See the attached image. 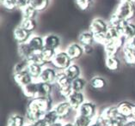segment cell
<instances>
[{
  "instance_id": "cell-28",
  "label": "cell",
  "mask_w": 135,
  "mask_h": 126,
  "mask_svg": "<svg viewBox=\"0 0 135 126\" xmlns=\"http://www.w3.org/2000/svg\"><path fill=\"white\" fill-rule=\"evenodd\" d=\"M42 69H43V67L41 65L36 64H29L27 71L28 72V74L31 75L33 80L37 82L39 81V79H40Z\"/></svg>"
},
{
  "instance_id": "cell-12",
  "label": "cell",
  "mask_w": 135,
  "mask_h": 126,
  "mask_svg": "<svg viewBox=\"0 0 135 126\" xmlns=\"http://www.w3.org/2000/svg\"><path fill=\"white\" fill-rule=\"evenodd\" d=\"M54 109L55 110V112H57V114L60 120H63V119L66 118L67 116L70 114L71 111L72 110L71 107L67 102V100L61 101L60 103L56 104L54 105Z\"/></svg>"
},
{
  "instance_id": "cell-20",
  "label": "cell",
  "mask_w": 135,
  "mask_h": 126,
  "mask_svg": "<svg viewBox=\"0 0 135 126\" xmlns=\"http://www.w3.org/2000/svg\"><path fill=\"white\" fill-rule=\"evenodd\" d=\"M123 50V58L124 61L128 65H135V50L130 47L128 45H125Z\"/></svg>"
},
{
  "instance_id": "cell-50",
  "label": "cell",
  "mask_w": 135,
  "mask_h": 126,
  "mask_svg": "<svg viewBox=\"0 0 135 126\" xmlns=\"http://www.w3.org/2000/svg\"><path fill=\"white\" fill-rule=\"evenodd\" d=\"M24 126H34V124H32V123H26V124Z\"/></svg>"
},
{
  "instance_id": "cell-24",
  "label": "cell",
  "mask_w": 135,
  "mask_h": 126,
  "mask_svg": "<svg viewBox=\"0 0 135 126\" xmlns=\"http://www.w3.org/2000/svg\"><path fill=\"white\" fill-rule=\"evenodd\" d=\"M17 51H18V54L21 57V58L25 59V60H28V58L34 53V52H33V50L28 44V42L18 44Z\"/></svg>"
},
{
  "instance_id": "cell-52",
  "label": "cell",
  "mask_w": 135,
  "mask_h": 126,
  "mask_svg": "<svg viewBox=\"0 0 135 126\" xmlns=\"http://www.w3.org/2000/svg\"><path fill=\"white\" fill-rule=\"evenodd\" d=\"M0 1H1V3H2L3 1H4V0H0Z\"/></svg>"
},
{
  "instance_id": "cell-25",
  "label": "cell",
  "mask_w": 135,
  "mask_h": 126,
  "mask_svg": "<svg viewBox=\"0 0 135 126\" xmlns=\"http://www.w3.org/2000/svg\"><path fill=\"white\" fill-rule=\"evenodd\" d=\"M26 123H27V120L23 116L14 113L9 117L7 120V126H24Z\"/></svg>"
},
{
  "instance_id": "cell-40",
  "label": "cell",
  "mask_w": 135,
  "mask_h": 126,
  "mask_svg": "<svg viewBox=\"0 0 135 126\" xmlns=\"http://www.w3.org/2000/svg\"><path fill=\"white\" fill-rule=\"evenodd\" d=\"M107 120H105L100 115H97V117L94 118L93 122L91 123L90 126H107Z\"/></svg>"
},
{
  "instance_id": "cell-8",
  "label": "cell",
  "mask_w": 135,
  "mask_h": 126,
  "mask_svg": "<svg viewBox=\"0 0 135 126\" xmlns=\"http://www.w3.org/2000/svg\"><path fill=\"white\" fill-rule=\"evenodd\" d=\"M77 113L85 116L90 118L94 119L97 117V105H95L93 102L91 101H85L84 103L81 105L79 109L77 111Z\"/></svg>"
},
{
  "instance_id": "cell-23",
  "label": "cell",
  "mask_w": 135,
  "mask_h": 126,
  "mask_svg": "<svg viewBox=\"0 0 135 126\" xmlns=\"http://www.w3.org/2000/svg\"><path fill=\"white\" fill-rule=\"evenodd\" d=\"M105 65L110 71H117L120 67V62L117 56H107L105 59Z\"/></svg>"
},
{
  "instance_id": "cell-9",
  "label": "cell",
  "mask_w": 135,
  "mask_h": 126,
  "mask_svg": "<svg viewBox=\"0 0 135 126\" xmlns=\"http://www.w3.org/2000/svg\"><path fill=\"white\" fill-rule=\"evenodd\" d=\"M99 115L107 121L113 120V119H127L123 118L122 116L120 114L119 111H118L117 105L107 107L106 108H104L103 110L102 111V112Z\"/></svg>"
},
{
  "instance_id": "cell-16",
  "label": "cell",
  "mask_w": 135,
  "mask_h": 126,
  "mask_svg": "<svg viewBox=\"0 0 135 126\" xmlns=\"http://www.w3.org/2000/svg\"><path fill=\"white\" fill-rule=\"evenodd\" d=\"M13 34H14V38L16 41L18 42V44L28 42V39L31 37L30 32L25 30V29L22 28L21 26H18V27H16L14 29Z\"/></svg>"
},
{
  "instance_id": "cell-7",
  "label": "cell",
  "mask_w": 135,
  "mask_h": 126,
  "mask_svg": "<svg viewBox=\"0 0 135 126\" xmlns=\"http://www.w3.org/2000/svg\"><path fill=\"white\" fill-rule=\"evenodd\" d=\"M109 28L108 23L100 18H95L90 24V31L94 35H99L106 34Z\"/></svg>"
},
{
  "instance_id": "cell-1",
  "label": "cell",
  "mask_w": 135,
  "mask_h": 126,
  "mask_svg": "<svg viewBox=\"0 0 135 126\" xmlns=\"http://www.w3.org/2000/svg\"><path fill=\"white\" fill-rule=\"evenodd\" d=\"M114 14L126 22H130L135 16V3L127 0H121Z\"/></svg>"
},
{
  "instance_id": "cell-43",
  "label": "cell",
  "mask_w": 135,
  "mask_h": 126,
  "mask_svg": "<svg viewBox=\"0 0 135 126\" xmlns=\"http://www.w3.org/2000/svg\"><path fill=\"white\" fill-rule=\"evenodd\" d=\"M33 124H34V126H48L47 123L44 120L43 118L39 119V120H37L35 123H33Z\"/></svg>"
},
{
  "instance_id": "cell-37",
  "label": "cell",
  "mask_w": 135,
  "mask_h": 126,
  "mask_svg": "<svg viewBox=\"0 0 135 126\" xmlns=\"http://www.w3.org/2000/svg\"><path fill=\"white\" fill-rule=\"evenodd\" d=\"M22 16H23V18L35 19V16H36V12H37V11H36L34 7H32L31 5H29L27 8L22 9Z\"/></svg>"
},
{
  "instance_id": "cell-45",
  "label": "cell",
  "mask_w": 135,
  "mask_h": 126,
  "mask_svg": "<svg viewBox=\"0 0 135 126\" xmlns=\"http://www.w3.org/2000/svg\"><path fill=\"white\" fill-rule=\"evenodd\" d=\"M127 45H128L130 47L133 48L135 50V36L133 38H132L131 39H129V41H127Z\"/></svg>"
},
{
  "instance_id": "cell-10",
  "label": "cell",
  "mask_w": 135,
  "mask_h": 126,
  "mask_svg": "<svg viewBox=\"0 0 135 126\" xmlns=\"http://www.w3.org/2000/svg\"><path fill=\"white\" fill-rule=\"evenodd\" d=\"M58 71L57 69L52 67H47L45 66L42 69L41 75L39 79V82H47V83L51 84H55L56 77H57Z\"/></svg>"
},
{
  "instance_id": "cell-39",
  "label": "cell",
  "mask_w": 135,
  "mask_h": 126,
  "mask_svg": "<svg viewBox=\"0 0 135 126\" xmlns=\"http://www.w3.org/2000/svg\"><path fill=\"white\" fill-rule=\"evenodd\" d=\"M3 6L9 11H13L17 7V1L16 0H4L2 2Z\"/></svg>"
},
{
  "instance_id": "cell-4",
  "label": "cell",
  "mask_w": 135,
  "mask_h": 126,
  "mask_svg": "<svg viewBox=\"0 0 135 126\" xmlns=\"http://www.w3.org/2000/svg\"><path fill=\"white\" fill-rule=\"evenodd\" d=\"M44 113L41 111V109L36 103L35 99H29V102L27 107V110H26L25 118L28 123H35L39 119L43 118Z\"/></svg>"
},
{
  "instance_id": "cell-18",
  "label": "cell",
  "mask_w": 135,
  "mask_h": 126,
  "mask_svg": "<svg viewBox=\"0 0 135 126\" xmlns=\"http://www.w3.org/2000/svg\"><path fill=\"white\" fill-rule=\"evenodd\" d=\"M14 81L18 86H20L21 88H23L28 84L31 83L32 82H34L31 75L28 74V71L21 72L18 74H14Z\"/></svg>"
},
{
  "instance_id": "cell-21",
  "label": "cell",
  "mask_w": 135,
  "mask_h": 126,
  "mask_svg": "<svg viewBox=\"0 0 135 126\" xmlns=\"http://www.w3.org/2000/svg\"><path fill=\"white\" fill-rule=\"evenodd\" d=\"M78 42L83 46H92L95 42L94 34L90 31H84L78 36Z\"/></svg>"
},
{
  "instance_id": "cell-6",
  "label": "cell",
  "mask_w": 135,
  "mask_h": 126,
  "mask_svg": "<svg viewBox=\"0 0 135 126\" xmlns=\"http://www.w3.org/2000/svg\"><path fill=\"white\" fill-rule=\"evenodd\" d=\"M65 100H67L68 103L70 104L72 110H74L76 112L86 101L85 100V96L84 94V93L78 92V91H72L71 94L65 99Z\"/></svg>"
},
{
  "instance_id": "cell-32",
  "label": "cell",
  "mask_w": 135,
  "mask_h": 126,
  "mask_svg": "<svg viewBox=\"0 0 135 126\" xmlns=\"http://www.w3.org/2000/svg\"><path fill=\"white\" fill-rule=\"evenodd\" d=\"M43 118H44V120L47 123L48 125H50L52 124H54V123H56V122L60 120L58 114H57V112H55V110L54 108L49 112H47V113H45L43 116Z\"/></svg>"
},
{
  "instance_id": "cell-38",
  "label": "cell",
  "mask_w": 135,
  "mask_h": 126,
  "mask_svg": "<svg viewBox=\"0 0 135 126\" xmlns=\"http://www.w3.org/2000/svg\"><path fill=\"white\" fill-rule=\"evenodd\" d=\"M75 2L81 11H87L91 4V0H75Z\"/></svg>"
},
{
  "instance_id": "cell-46",
  "label": "cell",
  "mask_w": 135,
  "mask_h": 126,
  "mask_svg": "<svg viewBox=\"0 0 135 126\" xmlns=\"http://www.w3.org/2000/svg\"><path fill=\"white\" fill-rule=\"evenodd\" d=\"M84 53H88L90 54L92 52V51H93V49H92V46H84Z\"/></svg>"
},
{
  "instance_id": "cell-42",
  "label": "cell",
  "mask_w": 135,
  "mask_h": 126,
  "mask_svg": "<svg viewBox=\"0 0 135 126\" xmlns=\"http://www.w3.org/2000/svg\"><path fill=\"white\" fill-rule=\"evenodd\" d=\"M16 1H17V7L21 11L30 5V0H16Z\"/></svg>"
},
{
  "instance_id": "cell-36",
  "label": "cell",
  "mask_w": 135,
  "mask_h": 126,
  "mask_svg": "<svg viewBox=\"0 0 135 126\" xmlns=\"http://www.w3.org/2000/svg\"><path fill=\"white\" fill-rule=\"evenodd\" d=\"M56 52H57V51H55V50L45 47L41 52V54L42 57H43L44 60L46 62H47V63H51L52 60V58H54V57L56 54Z\"/></svg>"
},
{
  "instance_id": "cell-44",
  "label": "cell",
  "mask_w": 135,
  "mask_h": 126,
  "mask_svg": "<svg viewBox=\"0 0 135 126\" xmlns=\"http://www.w3.org/2000/svg\"><path fill=\"white\" fill-rule=\"evenodd\" d=\"M123 126H135V119L128 118L123 124Z\"/></svg>"
},
{
  "instance_id": "cell-11",
  "label": "cell",
  "mask_w": 135,
  "mask_h": 126,
  "mask_svg": "<svg viewBox=\"0 0 135 126\" xmlns=\"http://www.w3.org/2000/svg\"><path fill=\"white\" fill-rule=\"evenodd\" d=\"M65 52L69 55V57L71 58V60L79 59L84 53L83 46L79 43H71L66 47Z\"/></svg>"
},
{
  "instance_id": "cell-15",
  "label": "cell",
  "mask_w": 135,
  "mask_h": 126,
  "mask_svg": "<svg viewBox=\"0 0 135 126\" xmlns=\"http://www.w3.org/2000/svg\"><path fill=\"white\" fill-rule=\"evenodd\" d=\"M134 104L131 103L129 101H121L117 105L118 111H119L120 114L125 118H131L132 113H133Z\"/></svg>"
},
{
  "instance_id": "cell-47",
  "label": "cell",
  "mask_w": 135,
  "mask_h": 126,
  "mask_svg": "<svg viewBox=\"0 0 135 126\" xmlns=\"http://www.w3.org/2000/svg\"><path fill=\"white\" fill-rule=\"evenodd\" d=\"M63 124H64V122H62V120H60V121L54 123V124H52L48 126H63Z\"/></svg>"
},
{
  "instance_id": "cell-49",
  "label": "cell",
  "mask_w": 135,
  "mask_h": 126,
  "mask_svg": "<svg viewBox=\"0 0 135 126\" xmlns=\"http://www.w3.org/2000/svg\"><path fill=\"white\" fill-rule=\"evenodd\" d=\"M131 118L135 119V104H134V107H133V113H132V117Z\"/></svg>"
},
{
  "instance_id": "cell-31",
  "label": "cell",
  "mask_w": 135,
  "mask_h": 126,
  "mask_svg": "<svg viewBox=\"0 0 135 126\" xmlns=\"http://www.w3.org/2000/svg\"><path fill=\"white\" fill-rule=\"evenodd\" d=\"M28 62L29 63V64H39V65L42 66V67H45V65L47 64V63L44 60V58L41 56V52H34V53L28 58Z\"/></svg>"
},
{
  "instance_id": "cell-26",
  "label": "cell",
  "mask_w": 135,
  "mask_h": 126,
  "mask_svg": "<svg viewBox=\"0 0 135 126\" xmlns=\"http://www.w3.org/2000/svg\"><path fill=\"white\" fill-rule=\"evenodd\" d=\"M65 73L66 74L68 78L71 81H73L75 79L80 77L81 75V69L79 66L76 64H71L69 67L65 70Z\"/></svg>"
},
{
  "instance_id": "cell-34",
  "label": "cell",
  "mask_w": 135,
  "mask_h": 126,
  "mask_svg": "<svg viewBox=\"0 0 135 126\" xmlns=\"http://www.w3.org/2000/svg\"><path fill=\"white\" fill-rule=\"evenodd\" d=\"M49 0H30V5L37 11H43L47 8Z\"/></svg>"
},
{
  "instance_id": "cell-22",
  "label": "cell",
  "mask_w": 135,
  "mask_h": 126,
  "mask_svg": "<svg viewBox=\"0 0 135 126\" xmlns=\"http://www.w3.org/2000/svg\"><path fill=\"white\" fill-rule=\"evenodd\" d=\"M39 96L38 97H50L54 90V84L47 83V82H39Z\"/></svg>"
},
{
  "instance_id": "cell-19",
  "label": "cell",
  "mask_w": 135,
  "mask_h": 126,
  "mask_svg": "<svg viewBox=\"0 0 135 126\" xmlns=\"http://www.w3.org/2000/svg\"><path fill=\"white\" fill-rule=\"evenodd\" d=\"M121 35L127 41H129L135 36V24L129 22H125L120 28Z\"/></svg>"
},
{
  "instance_id": "cell-33",
  "label": "cell",
  "mask_w": 135,
  "mask_h": 126,
  "mask_svg": "<svg viewBox=\"0 0 135 126\" xmlns=\"http://www.w3.org/2000/svg\"><path fill=\"white\" fill-rule=\"evenodd\" d=\"M20 26L22 28H24L25 30L31 33L36 28V22L35 19L32 18H23Z\"/></svg>"
},
{
  "instance_id": "cell-3",
  "label": "cell",
  "mask_w": 135,
  "mask_h": 126,
  "mask_svg": "<svg viewBox=\"0 0 135 126\" xmlns=\"http://www.w3.org/2000/svg\"><path fill=\"white\" fill-rule=\"evenodd\" d=\"M71 61V58L69 57L66 52L60 51L56 52L51 64L54 66V68L58 69L59 71H65L72 64Z\"/></svg>"
},
{
  "instance_id": "cell-14",
  "label": "cell",
  "mask_w": 135,
  "mask_h": 126,
  "mask_svg": "<svg viewBox=\"0 0 135 126\" xmlns=\"http://www.w3.org/2000/svg\"><path fill=\"white\" fill-rule=\"evenodd\" d=\"M28 44L34 52H41L45 48L44 37L39 35H32L30 39H28Z\"/></svg>"
},
{
  "instance_id": "cell-35",
  "label": "cell",
  "mask_w": 135,
  "mask_h": 126,
  "mask_svg": "<svg viewBox=\"0 0 135 126\" xmlns=\"http://www.w3.org/2000/svg\"><path fill=\"white\" fill-rule=\"evenodd\" d=\"M28 64H29V63L28 62V60L22 59L20 62L16 63L14 65V68H13V74H18V73L27 71Z\"/></svg>"
},
{
  "instance_id": "cell-13",
  "label": "cell",
  "mask_w": 135,
  "mask_h": 126,
  "mask_svg": "<svg viewBox=\"0 0 135 126\" xmlns=\"http://www.w3.org/2000/svg\"><path fill=\"white\" fill-rule=\"evenodd\" d=\"M22 90L23 94L29 99H33L37 98L39 96V87H38V81L32 82L31 83L28 84L25 87L22 88Z\"/></svg>"
},
{
  "instance_id": "cell-2",
  "label": "cell",
  "mask_w": 135,
  "mask_h": 126,
  "mask_svg": "<svg viewBox=\"0 0 135 126\" xmlns=\"http://www.w3.org/2000/svg\"><path fill=\"white\" fill-rule=\"evenodd\" d=\"M55 85L58 88L60 94L63 98H65V99L71 94V81L68 78L65 71H58Z\"/></svg>"
},
{
  "instance_id": "cell-48",
  "label": "cell",
  "mask_w": 135,
  "mask_h": 126,
  "mask_svg": "<svg viewBox=\"0 0 135 126\" xmlns=\"http://www.w3.org/2000/svg\"><path fill=\"white\" fill-rule=\"evenodd\" d=\"M63 126H75V124H73V122H65L64 123Z\"/></svg>"
},
{
  "instance_id": "cell-5",
  "label": "cell",
  "mask_w": 135,
  "mask_h": 126,
  "mask_svg": "<svg viewBox=\"0 0 135 126\" xmlns=\"http://www.w3.org/2000/svg\"><path fill=\"white\" fill-rule=\"evenodd\" d=\"M127 44V39L124 37H120L117 39H111L103 46L104 51L107 56H116L119 50L123 48Z\"/></svg>"
},
{
  "instance_id": "cell-30",
  "label": "cell",
  "mask_w": 135,
  "mask_h": 126,
  "mask_svg": "<svg viewBox=\"0 0 135 126\" xmlns=\"http://www.w3.org/2000/svg\"><path fill=\"white\" fill-rule=\"evenodd\" d=\"M87 82L84 77H78L75 80L71 81V88L72 91H78V92H83L84 89L86 87Z\"/></svg>"
},
{
  "instance_id": "cell-17",
  "label": "cell",
  "mask_w": 135,
  "mask_h": 126,
  "mask_svg": "<svg viewBox=\"0 0 135 126\" xmlns=\"http://www.w3.org/2000/svg\"><path fill=\"white\" fill-rule=\"evenodd\" d=\"M44 45L46 48L57 51V49L60 46V39L56 34H47L44 37Z\"/></svg>"
},
{
  "instance_id": "cell-51",
  "label": "cell",
  "mask_w": 135,
  "mask_h": 126,
  "mask_svg": "<svg viewBox=\"0 0 135 126\" xmlns=\"http://www.w3.org/2000/svg\"><path fill=\"white\" fill-rule=\"evenodd\" d=\"M127 1H132V2H134L135 3V0H127Z\"/></svg>"
},
{
  "instance_id": "cell-41",
  "label": "cell",
  "mask_w": 135,
  "mask_h": 126,
  "mask_svg": "<svg viewBox=\"0 0 135 126\" xmlns=\"http://www.w3.org/2000/svg\"><path fill=\"white\" fill-rule=\"evenodd\" d=\"M127 119H113L107 123V126H123V124Z\"/></svg>"
},
{
  "instance_id": "cell-27",
  "label": "cell",
  "mask_w": 135,
  "mask_h": 126,
  "mask_svg": "<svg viewBox=\"0 0 135 126\" xmlns=\"http://www.w3.org/2000/svg\"><path fill=\"white\" fill-rule=\"evenodd\" d=\"M90 85L92 88L95 89V90H101L107 86V82L104 77H100V75H95L90 79Z\"/></svg>"
},
{
  "instance_id": "cell-29",
  "label": "cell",
  "mask_w": 135,
  "mask_h": 126,
  "mask_svg": "<svg viewBox=\"0 0 135 126\" xmlns=\"http://www.w3.org/2000/svg\"><path fill=\"white\" fill-rule=\"evenodd\" d=\"M93 120L94 119L77 113L74 118L73 124H75V126H90Z\"/></svg>"
}]
</instances>
